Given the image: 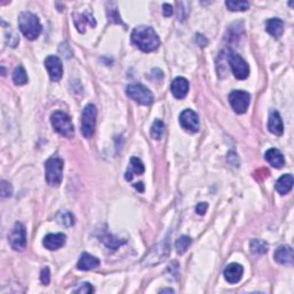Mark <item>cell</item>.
Segmentation results:
<instances>
[{"instance_id": "cell-1", "label": "cell", "mask_w": 294, "mask_h": 294, "mask_svg": "<svg viewBox=\"0 0 294 294\" xmlns=\"http://www.w3.org/2000/svg\"><path fill=\"white\" fill-rule=\"evenodd\" d=\"M131 40L136 46L145 53L153 52L160 46V39L153 28L140 26L134 28L131 33Z\"/></svg>"}, {"instance_id": "cell-2", "label": "cell", "mask_w": 294, "mask_h": 294, "mask_svg": "<svg viewBox=\"0 0 294 294\" xmlns=\"http://www.w3.org/2000/svg\"><path fill=\"white\" fill-rule=\"evenodd\" d=\"M19 28L29 40H34L39 36L43 27L37 15L31 12H22L19 16Z\"/></svg>"}, {"instance_id": "cell-3", "label": "cell", "mask_w": 294, "mask_h": 294, "mask_svg": "<svg viewBox=\"0 0 294 294\" xmlns=\"http://www.w3.org/2000/svg\"><path fill=\"white\" fill-rule=\"evenodd\" d=\"M64 161L58 155L51 157L45 163V179L51 186H59L64 177Z\"/></svg>"}, {"instance_id": "cell-4", "label": "cell", "mask_w": 294, "mask_h": 294, "mask_svg": "<svg viewBox=\"0 0 294 294\" xmlns=\"http://www.w3.org/2000/svg\"><path fill=\"white\" fill-rule=\"evenodd\" d=\"M51 123L54 130L61 136L71 138L75 134V128L68 114L61 110H57L51 115Z\"/></svg>"}, {"instance_id": "cell-5", "label": "cell", "mask_w": 294, "mask_h": 294, "mask_svg": "<svg viewBox=\"0 0 294 294\" xmlns=\"http://www.w3.org/2000/svg\"><path fill=\"white\" fill-rule=\"evenodd\" d=\"M127 95L143 106H150L154 101V97L152 92L140 83H133V84L128 86Z\"/></svg>"}, {"instance_id": "cell-6", "label": "cell", "mask_w": 294, "mask_h": 294, "mask_svg": "<svg viewBox=\"0 0 294 294\" xmlns=\"http://www.w3.org/2000/svg\"><path fill=\"white\" fill-rule=\"evenodd\" d=\"M96 120H97V108L95 105L89 103L85 106L82 113V123H81V131L82 134L85 138H92L95 134L96 129Z\"/></svg>"}, {"instance_id": "cell-7", "label": "cell", "mask_w": 294, "mask_h": 294, "mask_svg": "<svg viewBox=\"0 0 294 294\" xmlns=\"http://www.w3.org/2000/svg\"><path fill=\"white\" fill-rule=\"evenodd\" d=\"M227 59L234 77L238 79H245L248 77V75H250V65L239 54L234 53L233 51H229L227 54Z\"/></svg>"}, {"instance_id": "cell-8", "label": "cell", "mask_w": 294, "mask_h": 294, "mask_svg": "<svg viewBox=\"0 0 294 294\" xmlns=\"http://www.w3.org/2000/svg\"><path fill=\"white\" fill-rule=\"evenodd\" d=\"M170 252V245H169V239H164L158 244L157 246L153 247L144 259V263L147 265H155L161 263L165 258L169 255Z\"/></svg>"}, {"instance_id": "cell-9", "label": "cell", "mask_w": 294, "mask_h": 294, "mask_svg": "<svg viewBox=\"0 0 294 294\" xmlns=\"http://www.w3.org/2000/svg\"><path fill=\"white\" fill-rule=\"evenodd\" d=\"M229 101L234 112L237 114H244L246 113L248 106H250L251 96L246 91L234 90V91L230 93Z\"/></svg>"}, {"instance_id": "cell-10", "label": "cell", "mask_w": 294, "mask_h": 294, "mask_svg": "<svg viewBox=\"0 0 294 294\" xmlns=\"http://www.w3.org/2000/svg\"><path fill=\"white\" fill-rule=\"evenodd\" d=\"M9 244L14 251H23L27 247V230L22 223L17 222L14 226L8 237Z\"/></svg>"}, {"instance_id": "cell-11", "label": "cell", "mask_w": 294, "mask_h": 294, "mask_svg": "<svg viewBox=\"0 0 294 294\" xmlns=\"http://www.w3.org/2000/svg\"><path fill=\"white\" fill-rule=\"evenodd\" d=\"M179 123L190 133H196L199 131V116L192 109L183 110L179 115Z\"/></svg>"}, {"instance_id": "cell-12", "label": "cell", "mask_w": 294, "mask_h": 294, "mask_svg": "<svg viewBox=\"0 0 294 294\" xmlns=\"http://www.w3.org/2000/svg\"><path fill=\"white\" fill-rule=\"evenodd\" d=\"M45 68H46L48 75H50V77L53 82H59L62 78L64 67H62V62L58 57L48 55L45 59Z\"/></svg>"}, {"instance_id": "cell-13", "label": "cell", "mask_w": 294, "mask_h": 294, "mask_svg": "<svg viewBox=\"0 0 294 294\" xmlns=\"http://www.w3.org/2000/svg\"><path fill=\"white\" fill-rule=\"evenodd\" d=\"M224 278L230 284H236L241 279L244 275V268L239 263H230L224 269Z\"/></svg>"}, {"instance_id": "cell-14", "label": "cell", "mask_w": 294, "mask_h": 294, "mask_svg": "<svg viewBox=\"0 0 294 294\" xmlns=\"http://www.w3.org/2000/svg\"><path fill=\"white\" fill-rule=\"evenodd\" d=\"M190 89L189 81L184 77H176L171 83V92L176 99H184Z\"/></svg>"}, {"instance_id": "cell-15", "label": "cell", "mask_w": 294, "mask_h": 294, "mask_svg": "<svg viewBox=\"0 0 294 294\" xmlns=\"http://www.w3.org/2000/svg\"><path fill=\"white\" fill-rule=\"evenodd\" d=\"M268 129L276 136H282L283 132H284V124H283V120L277 110L272 109L270 114H269Z\"/></svg>"}, {"instance_id": "cell-16", "label": "cell", "mask_w": 294, "mask_h": 294, "mask_svg": "<svg viewBox=\"0 0 294 294\" xmlns=\"http://www.w3.org/2000/svg\"><path fill=\"white\" fill-rule=\"evenodd\" d=\"M65 244V236L64 233H50L44 238L43 245L48 251H57Z\"/></svg>"}, {"instance_id": "cell-17", "label": "cell", "mask_w": 294, "mask_h": 294, "mask_svg": "<svg viewBox=\"0 0 294 294\" xmlns=\"http://www.w3.org/2000/svg\"><path fill=\"white\" fill-rule=\"evenodd\" d=\"M72 17H74V23L75 27L77 28V30L81 33H85V27L90 26L95 28L97 26V22L91 14L84 13V14H72Z\"/></svg>"}, {"instance_id": "cell-18", "label": "cell", "mask_w": 294, "mask_h": 294, "mask_svg": "<svg viewBox=\"0 0 294 294\" xmlns=\"http://www.w3.org/2000/svg\"><path fill=\"white\" fill-rule=\"evenodd\" d=\"M275 261L279 264L290 265L293 263V250L291 246L285 245V246H279L277 250L275 251L274 254Z\"/></svg>"}, {"instance_id": "cell-19", "label": "cell", "mask_w": 294, "mask_h": 294, "mask_svg": "<svg viewBox=\"0 0 294 294\" xmlns=\"http://www.w3.org/2000/svg\"><path fill=\"white\" fill-rule=\"evenodd\" d=\"M99 265H100V261L98 259L89 253H83L77 262V269L78 270H83V271L92 270V269L98 268Z\"/></svg>"}, {"instance_id": "cell-20", "label": "cell", "mask_w": 294, "mask_h": 294, "mask_svg": "<svg viewBox=\"0 0 294 294\" xmlns=\"http://www.w3.org/2000/svg\"><path fill=\"white\" fill-rule=\"evenodd\" d=\"M265 31L274 38H279L284 33V22L277 17L269 19L265 23Z\"/></svg>"}, {"instance_id": "cell-21", "label": "cell", "mask_w": 294, "mask_h": 294, "mask_svg": "<svg viewBox=\"0 0 294 294\" xmlns=\"http://www.w3.org/2000/svg\"><path fill=\"white\" fill-rule=\"evenodd\" d=\"M265 160H267L269 163H270L274 168L281 169L283 165L285 164V159L283 157V154L276 148H270L265 152L264 155Z\"/></svg>"}, {"instance_id": "cell-22", "label": "cell", "mask_w": 294, "mask_h": 294, "mask_svg": "<svg viewBox=\"0 0 294 294\" xmlns=\"http://www.w3.org/2000/svg\"><path fill=\"white\" fill-rule=\"evenodd\" d=\"M292 188H293V176L291 174H286L284 176H282V177L277 181V183H276V190H277V192L282 196L288 195V193L292 190Z\"/></svg>"}, {"instance_id": "cell-23", "label": "cell", "mask_w": 294, "mask_h": 294, "mask_svg": "<svg viewBox=\"0 0 294 294\" xmlns=\"http://www.w3.org/2000/svg\"><path fill=\"white\" fill-rule=\"evenodd\" d=\"M144 171H145V167H144L143 162L140 161V159L132 158L130 160V167H129V169H128V171L126 172V179L130 182L133 177V174L141 175V174H144Z\"/></svg>"}, {"instance_id": "cell-24", "label": "cell", "mask_w": 294, "mask_h": 294, "mask_svg": "<svg viewBox=\"0 0 294 294\" xmlns=\"http://www.w3.org/2000/svg\"><path fill=\"white\" fill-rule=\"evenodd\" d=\"M100 241H102V243L105 244L109 250H113V251L117 250L121 245L126 243V240H121L119 238H116L115 236H113V234H109V233H106L105 236L100 237Z\"/></svg>"}, {"instance_id": "cell-25", "label": "cell", "mask_w": 294, "mask_h": 294, "mask_svg": "<svg viewBox=\"0 0 294 294\" xmlns=\"http://www.w3.org/2000/svg\"><path fill=\"white\" fill-rule=\"evenodd\" d=\"M55 220H57L59 224H61V226L65 228H70L75 224V217L70 212H64V210H61V212L57 214Z\"/></svg>"}, {"instance_id": "cell-26", "label": "cell", "mask_w": 294, "mask_h": 294, "mask_svg": "<svg viewBox=\"0 0 294 294\" xmlns=\"http://www.w3.org/2000/svg\"><path fill=\"white\" fill-rule=\"evenodd\" d=\"M13 81L16 85H24L28 83V75L26 69L22 65L15 68V70L13 72Z\"/></svg>"}, {"instance_id": "cell-27", "label": "cell", "mask_w": 294, "mask_h": 294, "mask_svg": "<svg viewBox=\"0 0 294 294\" xmlns=\"http://www.w3.org/2000/svg\"><path fill=\"white\" fill-rule=\"evenodd\" d=\"M228 8L232 12H245L250 8V3L248 1H245V0H240V1H237V0H228L226 2Z\"/></svg>"}, {"instance_id": "cell-28", "label": "cell", "mask_w": 294, "mask_h": 294, "mask_svg": "<svg viewBox=\"0 0 294 294\" xmlns=\"http://www.w3.org/2000/svg\"><path fill=\"white\" fill-rule=\"evenodd\" d=\"M164 123L162 122L161 120H157L154 121L153 126L151 128V136L153 139L155 140H159L161 139L162 136H163L164 133Z\"/></svg>"}, {"instance_id": "cell-29", "label": "cell", "mask_w": 294, "mask_h": 294, "mask_svg": "<svg viewBox=\"0 0 294 294\" xmlns=\"http://www.w3.org/2000/svg\"><path fill=\"white\" fill-rule=\"evenodd\" d=\"M191 244H192V239L189 236L179 237L175 244L176 251H177L178 254H184L185 252L188 251V248L190 247V245Z\"/></svg>"}, {"instance_id": "cell-30", "label": "cell", "mask_w": 294, "mask_h": 294, "mask_svg": "<svg viewBox=\"0 0 294 294\" xmlns=\"http://www.w3.org/2000/svg\"><path fill=\"white\" fill-rule=\"evenodd\" d=\"M251 250L254 254H264L268 252V244L261 239H253L251 241Z\"/></svg>"}, {"instance_id": "cell-31", "label": "cell", "mask_w": 294, "mask_h": 294, "mask_svg": "<svg viewBox=\"0 0 294 294\" xmlns=\"http://www.w3.org/2000/svg\"><path fill=\"white\" fill-rule=\"evenodd\" d=\"M107 15H108V19L110 22L113 23H122V21H121V16L120 14L117 13V8L115 7V8L113 9H107Z\"/></svg>"}, {"instance_id": "cell-32", "label": "cell", "mask_w": 294, "mask_h": 294, "mask_svg": "<svg viewBox=\"0 0 294 294\" xmlns=\"http://www.w3.org/2000/svg\"><path fill=\"white\" fill-rule=\"evenodd\" d=\"M13 193L12 185L8 182L1 181V198H9Z\"/></svg>"}, {"instance_id": "cell-33", "label": "cell", "mask_w": 294, "mask_h": 294, "mask_svg": "<svg viewBox=\"0 0 294 294\" xmlns=\"http://www.w3.org/2000/svg\"><path fill=\"white\" fill-rule=\"evenodd\" d=\"M40 281L44 285L50 284V282H51V271H50V268H48V267H45V268L41 269Z\"/></svg>"}, {"instance_id": "cell-34", "label": "cell", "mask_w": 294, "mask_h": 294, "mask_svg": "<svg viewBox=\"0 0 294 294\" xmlns=\"http://www.w3.org/2000/svg\"><path fill=\"white\" fill-rule=\"evenodd\" d=\"M75 293H93L95 292V289H93V286L90 284V283H84V284H81L79 285L78 289H76Z\"/></svg>"}, {"instance_id": "cell-35", "label": "cell", "mask_w": 294, "mask_h": 294, "mask_svg": "<svg viewBox=\"0 0 294 294\" xmlns=\"http://www.w3.org/2000/svg\"><path fill=\"white\" fill-rule=\"evenodd\" d=\"M207 208H208V203L207 202H200L198 206H196V212L199 214V215H203L207 212Z\"/></svg>"}, {"instance_id": "cell-36", "label": "cell", "mask_w": 294, "mask_h": 294, "mask_svg": "<svg viewBox=\"0 0 294 294\" xmlns=\"http://www.w3.org/2000/svg\"><path fill=\"white\" fill-rule=\"evenodd\" d=\"M172 13H174V9H172V6L169 5V3H163V15L164 16H171Z\"/></svg>"}, {"instance_id": "cell-37", "label": "cell", "mask_w": 294, "mask_h": 294, "mask_svg": "<svg viewBox=\"0 0 294 294\" xmlns=\"http://www.w3.org/2000/svg\"><path fill=\"white\" fill-rule=\"evenodd\" d=\"M134 188L137 190H139L140 192H144V186H143V183H137V184H134Z\"/></svg>"}, {"instance_id": "cell-38", "label": "cell", "mask_w": 294, "mask_h": 294, "mask_svg": "<svg viewBox=\"0 0 294 294\" xmlns=\"http://www.w3.org/2000/svg\"><path fill=\"white\" fill-rule=\"evenodd\" d=\"M164 292H168V293H175V290H171V289H163L161 290L160 293H164Z\"/></svg>"}]
</instances>
